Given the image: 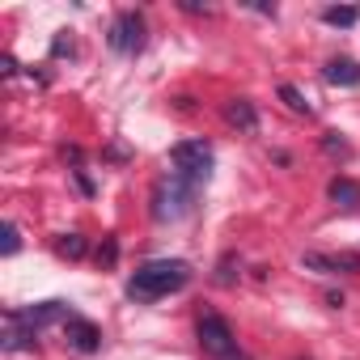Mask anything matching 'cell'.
<instances>
[{"label":"cell","instance_id":"1","mask_svg":"<svg viewBox=\"0 0 360 360\" xmlns=\"http://www.w3.org/2000/svg\"><path fill=\"white\" fill-rule=\"evenodd\" d=\"M191 280V267L183 259H153L144 267H136V276L127 280V297L131 301H157V297H169Z\"/></svg>","mask_w":360,"mask_h":360},{"label":"cell","instance_id":"2","mask_svg":"<svg viewBox=\"0 0 360 360\" xmlns=\"http://www.w3.org/2000/svg\"><path fill=\"white\" fill-rule=\"evenodd\" d=\"M169 165H174L169 169L174 178H183L191 187H204L212 174V144L208 140H178L169 148Z\"/></svg>","mask_w":360,"mask_h":360},{"label":"cell","instance_id":"3","mask_svg":"<svg viewBox=\"0 0 360 360\" xmlns=\"http://www.w3.org/2000/svg\"><path fill=\"white\" fill-rule=\"evenodd\" d=\"M195 335H200V347H204L212 360H250V356L238 347V339H233V330H229V322H225L221 314H204L200 326H195Z\"/></svg>","mask_w":360,"mask_h":360},{"label":"cell","instance_id":"4","mask_svg":"<svg viewBox=\"0 0 360 360\" xmlns=\"http://www.w3.org/2000/svg\"><path fill=\"white\" fill-rule=\"evenodd\" d=\"M195 195H200V187H191V183H183V178H165V183L157 187V221H178V217H187L191 212V204H195Z\"/></svg>","mask_w":360,"mask_h":360},{"label":"cell","instance_id":"5","mask_svg":"<svg viewBox=\"0 0 360 360\" xmlns=\"http://www.w3.org/2000/svg\"><path fill=\"white\" fill-rule=\"evenodd\" d=\"M110 47L119 51V56H136L140 47H144V18L136 13V9H123L115 22H110Z\"/></svg>","mask_w":360,"mask_h":360},{"label":"cell","instance_id":"6","mask_svg":"<svg viewBox=\"0 0 360 360\" xmlns=\"http://www.w3.org/2000/svg\"><path fill=\"white\" fill-rule=\"evenodd\" d=\"M301 267L305 271H322V276H360V255H352V250H339V255H330V250H305Z\"/></svg>","mask_w":360,"mask_h":360},{"label":"cell","instance_id":"7","mask_svg":"<svg viewBox=\"0 0 360 360\" xmlns=\"http://www.w3.org/2000/svg\"><path fill=\"white\" fill-rule=\"evenodd\" d=\"M5 318L39 335V330L47 326V322H60V318H72V314H68V305H64V301H43V305H30V309H5Z\"/></svg>","mask_w":360,"mask_h":360},{"label":"cell","instance_id":"8","mask_svg":"<svg viewBox=\"0 0 360 360\" xmlns=\"http://www.w3.org/2000/svg\"><path fill=\"white\" fill-rule=\"evenodd\" d=\"M64 335H68V347H77V352H85V356H94L98 347H102V330L89 322V318H64Z\"/></svg>","mask_w":360,"mask_h":360},{"label":"cell","instance_id":"9","mask_svg":"<svg viewBox=\"0 0 360 360\" xmlns=\"http://www.w3.org/2000/svg\"><path fill=\"white\" fill-rule=\"evenodd\" d=\"M322 77H326V85L356 89V85H360V64H356V60H330V64L322 68Z\"/></svg>","mask_w":360,"mask_h":360},{"label":"cell","instance_id":"10","mask_svg":"<svg viewBox=\"0 0 360 360\" xmlns=\"http://www.w3.org/2000/svg\"><path fill=\"white\" fill-rule=\"evenodd\" d=\"M225 119H229L233 127H242V131H259V110H255V102H246V98H233V102L225 106Z\"/></svg>","mask_w":360,"mask_h":360},{"label":"cell","instance_id":"11","mask_svg":"<svg viewBox=\"0 0 360 360\" xmlns=\"http://www.w3.org/2000/svg\"><path fill=\"white\" fill-rule=\"evenodd\" d=\"M326 195H330V200H335L339 208H360V187L352 183V178H330Z\"/></svg>","mask_w":360,"mask_h":360},{"label":"cell","instance_id":"12","mask_svg":"<svg viewBox=\"0 0 360 360\" xmlns=\"http://www.w3.org/2000/svg\"><path fill=\"white\" fill-rule=\"evenodd\" d=\"M322 22L326 26H356L360 22V9L356 5H330V9H322Z\"/></svg>","mask_w":360,"mask_h":360},{"label":"cell","instance_id":"13","mask_svg":"<svg viewBox=\"0 0 360 360\" xmlns=\"http://www.w3.org/2000/svg\"><path fill=\"white\" fill-rule=\"evenodd\" d=\"M280 98H284V106H288L292 115H309V98H305L297 85H280Z\"/></svg>","mask_w":360,"mask_h":360},{"label":"cell","instance_id":"14","mask_svg":"<svg viewBox=\"0 0 360 360\" xmlns=\"http://www.w3.org/2000/svg\"><path fill=\"white\" fill-rule=\"evenodd\" d=\"M56 250H60L64 259H81V255H85V238H81V233H64V238L56 242Z\"/></svg>","mask_w":360,"mask_h":360},{"label":"cell","instance_id":"15","mask_svg":"<svg viewBox=\"0 0 360 360\" xmlns=\"http://www.w3.org/2000/svg\"><path fill=\"white\" fill-rule=\"evenodd\" d=\"M322 148H326V153H347V140H343L339 131H322Z\"/></svg>","mask_w":360,"mask_h":360},{"label":"cell","instance_id":"16","mask_svg":"<svg viewBox=\"0 0 360 360\" xmlns=\"http://www.w3.org/2000/svg\"><path fill=\"white\" fill-rule=\"evenodd\" d=\"M18 246H22L18 225H5V242H0V250H5V255H18Z\"/></svg>","mask_w":360,"mask_h":360},{"label":"cell","instance_id":"17","mask_svg":"<svg viewBox=\"0 0 360 360\" xmlns=\"http://www.w3.org/2000/svg\"><path fill=\"white\" fill-rule=\"evenodd\" d=\"M98 259H102V263H115V259H119V242L110 238V242L102 246V255H98Z\"/></svg>","mask_w":360,"mask_h":360},{"label":"cell","instance_id":"18","mask_svg":"<svg viewBox=\"0 0 360 360\" xmlns=\"http://www.w3.org/2000/svg\"><path fill=\"white\" fill-rule=\"evenodd\" d=\"M0 72H5V77H18V60L5 56V60H0Z\"/></svg>","mask_w":360,"mask_h":360},{"label":"cell","instance_id":"19","mask_svg":"<svg viewBox=\"0 0 360 360\" xmlns=\"http://www.w3.org/2000/svg\"><path fill=\"white\" fill-rule=\"evenodd\" d=\"M77 187H81V191H85V195H94V183H89V178H85V174H81V169H77Z\"/></svg>","mask_w":360,"mask_h":360}]
</instances>
